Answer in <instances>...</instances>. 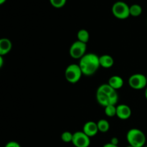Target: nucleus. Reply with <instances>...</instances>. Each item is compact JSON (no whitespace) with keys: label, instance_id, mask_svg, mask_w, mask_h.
Here are the masks:
<instances>
[{"label":"nucleus","instance_id":"obj_7","mask_svg":"<svg viewBox=\"0 0 147 147\" xmlns=\"http://www.w3.org/2000/svg\"><path fill=\"white\" fill-rule=\"evenodd\" d=\"M86 50L87 44L77 40L71 45L69 50V53L72 58L80 60L86 54Z\"/></svg>","mask_w":147,"mask_h":147},{"label":"nucleus","instance_id":"obj_16","mask_svg":"<svg viewBox=\"0 0 147 147\" xmlns=\"http://www.w3.org/2000/svg\"><path fill=\"white\" fill-rule=\"evenodd\" d=\"M142 8L139 4H133L130 7V15L132 17H139L142 14Z\"/></svg>","mask_w":147,"mask_h":147},{"label":"nucleus","instance_id":"obj_2","mask_svg":"<svg viewBox=\"0 0 147 147\" xmlns=\"http://www.w3.org/2000/svg\"><path fill=\"white\" fill-rule=\"evenodd\" d=\"M129 145L134 147H144L146 142L145 134L139 129H131L126 134Z\"/></svg>","mask_w":147,"mask_h":147},{"label":"nucleus","instance_id":"obj_27","mask_svg":"<svg viewBox=\"0 0 147 147\" xmlns=\"http://www.w3.org/2000/svg\"><path fill=\"white\" fill-rule=\"evenodd\" d=\"M144 147H147V146H144Z\"/></svg>","mask_w":147,"mask_h":147},{"label":"nucleus","instance_id":"obj_26","mask_svg":"<svg viewBox=\"0 0 147 147\" xmlns=\"http://www.w3.org/2000/svg\"><path fill=\"white\" fill-rule=\"evenodd\" d=\"M126 147H134V146H131V145H128V146H126Z\"/></svg>","mask_w":147,"mask_h":147},{"label":"nucleus","instance_id":"obj_8","mask_svg":"<svg viewBox=\"0 0 147 147\" xmlns=\"http://www.w3.org/2000/svg\"><path fill=\"white\" fill-rule=\"evenodd\" d=\"M72 144L76 147H88L90 144V138L83 131H78L73 133Z\"/></svg>","mask_w":147,"mask_h":147},{"label":"nucleus","instance_id":"obj_11","mask_svg":"<svg viewBox=\"0 0 147 147\" xmlns=\"http://www.w3.org/2000/svg\"><path fill=\"white\" fill-rule=\"evenodd\" d=\"M12 48V43L8 38H1L0 40V55L4 56L8 54Z\"/></svg>","mask_w":147,"mask_h":147},{"label":"nucleus","instance_id":"obj_21","mask_svg":"<svg viewBox=\"0 0 147 147\" xmlns=\"http://www.w3.org/2000/svg\"><path fill=\"white\" fill-rule=\"evenodd\" d=\"M110 143L113 144L114 145H117L118 146V144H119V139L116 137H113L111 139V140Z\"/></svg>","mask_w":147,"mask_h":147},{"label":"nucleus","instance_id":"obj_1","mask_svg":"<svg viewBox=\"0 0 147 147\" xmlns=\"http://www.w3.org/2000/svg\"><path fill=\"white\" fill-rule=\"evenodd\" d=\"M79 60L78 65L84 76H93L100 67L99 56L94 53H86Z\"/></svg>","mask_w":147,"mask_h":147},{"label":"nucleus","instance_id":"obj_18","mask_svg":"<svg viewBox=\"0 0 147 147\" xmlns=\"http://www.w3.org/2000/svg\"><path fill=\"white\" fill-rule=\"evenodd\" d=\"M73 134H72L70 131H64L61 134V139L63 142H65V143H70L73 141Z\"/></svg>","mask_w":147,"mask_h":147},{"label":"nucleus","instance_id":"obj_17","mask_svg":"<svg viewBox=\"0 0 147 147\" xmlns=\"http://www.w3.org/2000/svg\"><path fill=\"white\" fill-rule=\"evenodd\" d=\"M105 108V113L108 117H113L116 116V106L115 105H109Z\"/></svg>","mask_w":147,"mask_h":147},{"label":"nucleus","instance_id":"obj_15","mask_svg":"<svg viewBox=\"0 0 147 147\" xmlns=\"http://www.w3.org/2000/svg\"><path fill=\"white\" fill-rule=\"evenodd\" d=\"M98 131L101 133H106L110 129V123L106 119H100L97 122Z\"/></svg>","mask_w":147,"mask_h":147},{"label":"nucleus","instance_id":"obj_12","mask_svg":"<svg viewBox=\"0 0 147 147\" xmlns=\"http://www.w3.org/2000/svg\"><path fill=\"white\" fill-rule=\"evenodd\" d=\"M109 83L114 90H119L123 87L124 84L123 78L119 76H113L109 79Z\"/></svg>","mask_w":147,"mask_h":147},{"label":"nucleus","instance_id":"obj_28","mask_svg":"<svg viewBox=\"0 0 147 147\" xmlns=\"http://www.w3.org/2000/svg\"><path fill=\"white\" fill-rule=\"evenodd\" d=\"M146 78H147V76H146Z\"/></svg>","mask_w":147,"mask_h":147},{"label":"nucleus","instance_id":"obj_20","mask_svg":"<svg viewBox=\"0 0 147 147\" xmlns=\"http://www.w3.org/2000/svg\"><path fill=\"white\" fill-rule=\"evenodd\" d=\"M4 147H21V146H20L18 142H14V141H11V142H9L8 143L6 144Z\"/></svg>","mask_w":147,"mask_h":147},{"label":"nucleus","instance_id":"obj_5","mask_svg":"<svg viewBox=\"0 0 147 147\" xmlns=\"http://www.w3.org/2000/svg\"><path fill=\"white\" fill-rule=\"evenodd\" d=\"M96 100H97L98 103L103 107H106L109 105H115L116 106V104L119 101V95L116 91L111 96H109V95L97 90V91H96Z\"/></svg>","mask_w":147,"mask_h":147},{"label":"nucleus","instance_id":"obj_4","mask_svg":"<svg viewBox=\"0 0 147 147\" xmlns=\"http://www.w3.org/2000/svg\"><path fill=\"white\" fill-rule=\"evenodd\" d=\"M112 13L116 18L125 20L130 16V7L123 1H116L112 7Z\"/></svg>","mask_w":147,"mask_h":147},{"label":"nucleus","instance_id":"obj_9","mask_svg":"<svg viewBox=\"0 0 147 147\" xmlns=\"http://www.w3.org/2000/svg\"><path fill=\"white\" fill-rule=\"evenodd\" d=\"M131 116V109L128 105L120 104L116 106V116L121 120H127Z\"/></svg>","mask_w":147,"mask_h":147},{"label":"nucleus","instance_id":"obj_24","mask_svg":"<svg viewBox=\"0 0 147 147\" xmlns=\"http://www.w3.org/2000/svg\"><path fill=\"white\" fill-rule=\"evenodd\" d=\"M7 0H0V4H3Z\"/></svg>","mask_w":147,"mask_h":147},{"label":"nucleus","instance_id":"obj_25","mask_svg":"<svg viewBox=\"0 0 147 147\" xmlns=\"http://www.w3.org/2000/svg\"><path fill=\"white\" fill-rule=\"evenodd\" d=\"M144 95H145V97H146V100H147V88H146V90H145Z\"/></svg>","mask_w":147,"mask_h":147},{"label":"nucleus","instance_id":"obj_13","mask_svg":"<svg viewBox=\"0 0 147 147\" xmlns=\"http://www.w3.org/2000/svg\"><path fill=\"white\" fill-rule=\"evenodd\" d=\"M99 61H100V67L104 68H111L114 64V60L113 57L109 55H103L99 56Z\"/></svg>","mask_w":147,"mask_h":147},{"label":"nucleus","instance_id":"obj_6","mask_svg":"<svg viewBox=\"0 0 147 147\" xmlns=\"http://www.w3.org/2000/svg\"><path fill=\"white\" fill-rule=\"evenodd\" d=\"M129 85L135 90H142L147 86V78L142 73H135L129 78Z\"/></svg>","mask_w":147,"mask_h":147},{"label":"nucleus","instance_id":"obj_19","mask_svg":"<svg viewBox=\"0 0 147 147\" xmlns=\"http://www.w3.org/2000/svg\"><path fill=\"white\" fill-rule=\"evenodd\" d=\"M67 0H50V2L55 8H62L64 7Z\"/></svg>","mask_w":147,"mask_h":147},{"label":"nucleus","instance_id":"obj_22","mask_svg":"<svg viewBox=\"0 0 147 147\" xmlns=\"http://www.w3.org/2000/svg\"><path fill=\"white\" fill-rule=\"evenodd\" d=\"M103 147H119V146H117V145L113 144L111 143H107L105 145H103Z\"/></svg>","mask_w":147,"mask_h":147},{"label":"nucleus","instance_id":"obj_14","mask_svg":"<svg viewBox=\"0 0 147 147\" xmlns=\"http://www.w3.org/2000/svg\"><path fill=\"white\" fill-rule=\"evenodd\" d=\"M77 38L78 41H80L82 42L87 44L88 42L89 41V39H90V34H89L88 31L85 30V29L80 30L78 32Z\"/></svg>","mask_w":147,"mask_h":147},{"label":"nucleus","instance_id":"obj_10","mask_svg":"<svg viewBox=\"0 0 147 147\" xmlns=\"http://www.w3.org/2000/svg\"><path fill=\"white\" fill-rule=\"evenodd\" d=\"M83 131L90 138L93 137L99 131L97 123L92 121H89L86 122L84 126H83Z\"/></svg>","mask_w":147,"mask_h":147},{"label":"nucleus","instance_id":"obj_3","mask_svg":"<svg viewBox=\"0 0 147 147\" xmlns=\"http://www.w3.org/2000/svg\"><path fill=\"white\" fill-rule=\"evenodd\" d=\"M83 73L78 64H70L66 67L65 71V77L67 82L70 83H76L80 80Z\"/></svg>","mask_w":147,"mask_h":147},{"label":"nucleus","instance_id":"obj_23","mask_svg":"<svg viewBox=\"0 0 147 147\" xmlns=\"http://www.w3.org/2000/svg\"><path fill=\"white\" fill-rule=\"evenodd\" d=\"M3 63H4V60H3V56L0 55V67H2Z\"/></svg>","mask_w":147,"mask_h":147}]
</instances>
